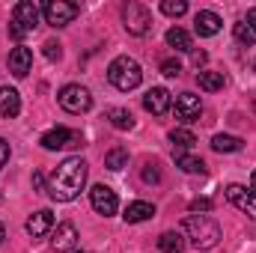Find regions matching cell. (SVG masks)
<instances>
[{"label": "cell", "instance_id": "obj_37", "mask_svg": "<svg viewBox=\"0 0 256 253\" xmlns=\"http://www.w3.org/2000/svg\"><path fill=\"white\" fill-rule=\"evenodd\" d=\"M202 63H206V51H196V54H194V66L200 68Z\"/></svg>", "mask_w": 256, "mask_h": 253}, {"label": "cell", "instance_id": "obj_16", "mask_svg": "<svg viewBox=\"0 0 256 253\" xmlns=\"http://www.w3.org/2000/svg\"><path fill=\"white\" fill-rule=\"evenodd\" d=\"M21 114V96L12 86H0V120H12Z\"/></svg>", "mask_w": 256, "mask_h": 253}, {"label": "cell", "instance_id": "obj_36", "mask_svg": "<svg viewBox=\"0 0 256 253\" xmlns=\"http://www.w3.org/2000/svg\"><path fill=\"white\" fill-rule=\"evenodd\" d=\"M33 185H36L39 190H45V188H48V185H45V179H42V173H33Z\"/></svg>", "mask_w": 256, "mask_h": 253}, {"label": "cell", "instance_id": "obj_21", "mask_svg": "<svg viewBox=\"0 0 256 253\" xmlns=\"http://www.w3.org/2000/svg\"><path fill=\"white\" fill-rule=\"evenodd\" d=\"M242 146H244V140L236 137V134H214L212 137V149L214 152H238Z\"/></svg>", "mask_w": 256, "mask_h": 253}, {"label": "cell", "instance_id": "obj_17", "mask_svg": "<svg viewBox=\"0 0 256 253\" xmlns=\"http://www.w3.org/2000/svg\"><path fill=\"white\" fill-rule=\"evenodd\" d=\"M74 244H78V230H74V224H60V226L54 230L51 248H54V250H74Z\"/></svg>", "mask_w": 256, "mask_h": 253}, {"label": "cell", "instance_id": "obj_22", "mask_svg": "<svg viewBox=\"0 0 256 253\" xmlns=\"http://www.w3.org/2000/svg\"><path fill=\"white\" fill-rule=\"evenodd\" d=\"M196 84H200V90H206V92H218V90H224V72H200L196 74Z\"/></svg>", "mask_w": 256, "mask_h": 253}, {"label": "cell", "instance_id": "obj_7", "mask_svg": "<svg viewBox=\"0 0 256 253\" xmlns=\"http://www.w3.org/2000/svg\"><path fill=\"white\" fill-rule=\"evenodd\" d=\"M39 18H42V9H39L33 0H21V3H15V9H12V21H15L24 33H30L33 27H39Z\"/></svg>", "mask_w": 256, "mask_h": 253}, {"label": "cell", "instance_id": "obj_6", "mask_svg": "<svg viewBox=\"0 0 256 253\" xmlns=\"http://www.w3.org/2000/svg\"><path fill=\"white\" fill-rule=\"evenodd\" d=\"M78 15H80V6H78V3H68V0H48V3L42 6V18H45V24H51V27H66V24H72Z\"/></svg>", "mask_w": 256, "mask_h": 253}, {"label": "cell", "instance_id": "obj_4", "mask_svg": "<svg viewBox=\"0 0 256 253\" xmlns=\"http://www.w3.org/2000/svg\"><path fill=\"white\" fill-rule=\"evenodd\" d=\"M122 21H126V30L131 36H146L152 30V12L137 0L122 6Z\"/></svg>", "mask_w": 256, "mask_h": 253}, {"label": "cell", "instance_id": "obj_32", "mask_svg": "<svg viewBox=\"0 0 256 253\" xmlns=\"http://www.w3.org/2000/svg\"><path fill=\"white\" fill-rule=\"evenodd\" d=\"M208 208H212V200H208V196H196V200L191 202L194 214H196V212H208Z\"/></svg>", "mask_w": 256, "mask_h": 253}, {"label": "cell", "instance_id": "obj_18", "mask_svg": "<svg viewBox=\"0 0 256 253\" xmlns=\"http://www.w3.org/2000/svg\"><path fill=\"white\" fill-rule=\"evenodd\" d=\"M155 214V206L152 202H143V200H137V202H128L126 208V224H143V220H149Z\"/></svg>", "mask_w": 256, "mask_h": 253}, {"label": "cell", "instance_id": "obj_15", "mask_svg": "<svg viewBox=\"0 0 256 253\" xmlns=\"http://www.w3.org/2000/svg\"><path fill=\"white\" fill-rule=\"evenodd\" d=\"M27 236H33V238H42V236H48L51 230H54V214L48 212V208H42V212H36V214H30L27 218Z\"/></svg>", "mask_w": 256, "mask_h": 253}, {"label": "cell", "instance_id": "obj_41", "mask_svg": "<svg viewBox=\"0 0 256 253\" xmlns=\"http://www.w3.org/2000/svg\"><path fill=\"white\" fill-rule=\"evenodd\" d=\"M254 68H256V63H254Z\"/></svg>", "mask_w": 256, "mask_h": 253}, {"label": "cell", "instance_id": "obj_10", "mask_svg": "<svg viewBox=\"0 0 256 253\" xmlns=\"http://www.w3.org/2000/svg\"><path fill=\"white\" fill-rule=\"evenodd\" d=\"M226 200H230L238 212H244L248 218L256 220V194L254 190H248L244 185H230V188H226Z\"/></svg>", "mask_w": 256, "mask_h": 253}, {"label": "cell", "instance_id": "obj_31", "mask_svg": "<svg viewBox=\"0 0 256 253\" xmlns=\"http://www.w3.org/2000/svg\"><path fill=\"white\" fill-rule=\"evenodd\" d=\"M143 182H146V185L161 182V170H158V164H146V170H143Z\"/></svg>", "mask_w": 256, "mask_h": 253}, {"label": "cell", "instance_id": "obj_34", "mask_svg": "<svg viewBox=\"0 0 256 253\" xmlns=\"http://www.w3.org/2000/svg\"><path fill=\"white\" fill-rule=\"evenodd\" d=\"M9 36H12V39H18V42H21V39H24V36H27V33H24V30H21V27H18V24H15V21H12V24H9Z\"/></svg>", "mask_w": 256, "mask_h": 253}, {"label": "cell", "instance_id": "obj_27", "mask_svg": "<svg viewBox=\"0 0 256 253\" xmlns=\"http://www.w3.org/2000/svg\"><path fill=\"white\" fill-rule=\"evenodd\" d=\"M232 36H236V42H238V45H242V48H250V45H254V30H250V27H248V24H244V21H238V24H232Z\"/></svg>", "mask_w": 256, "mask_h": 253}, {"label": "cell", "instance_id": "obj_2", "mask_svg": "<svg viewBox=\"0 0 256 253\" xmlns=\"http://www.w3.org/2000/svg\"><path fill=\"white\" fill-rule=\"evenodd\" d=\"M188 242H191L196 250H212L218 242H220V226L218 220H212L208 214H188L182 220V230H179Z\"/></svg>", "mask_w": 256, "mask_h": 253}, {"label": "cell", "instance_id": "obj_9", "mask_svg": "<svg viewBox=\"0 0 256 253\" xmlns=\"http://www.w3.org/2000/svg\"><path fill=\"white\" fill-rule=\"evenodd\" d=\"M48 152H57V149H66V146H74V143H80V134L78 131H68V128H51V131H45L42 134V140H39Z\"/></svg>", "mask_w": 256, "mask_h": 253}, {"label": "cell", "instance_id": "obj_14", "mask_svg": "<svg viewBox=\"0 0 256 253\" xmlns=\"http://www.w3.org/2000/svg\"><path fill=\"white\" fill-rule=\"evenodd\" d=\"M30 68H33V51H30V48L18 45V48L9 51V72H12L15 78H27Z\"/></svg>", "mask_w": 256, "mask_h": 253}, {"label": "cell", "instance_id": "obj_23", "mask_svg": "<svg viewBox=\"0 0 256 253\" xmlns=\"http://www.w3.org/2000/svg\"><path fill=\"white\" fill-rule=\"evenodd\" d=\"M167 45H170L173 51H182V54H185V51H191V36H188L182 27H170V30H167Z\"/></svg>", "mask_w": 256, "mask_h": 253}, {"label": "cell", "instance_id": "obj_38", "mask_svg": "<svg viewBox=\"0 0 256 253\" xmlns=\"http://www.w3.org/2000/svg\"><path fill=\"white\" fill-rule=\"evenodd\" d=\"M250 190L256 194V170H254V176H250Z\"/></svg>", "mask_w": 256, "mask_h": 253}, {"label": "cell", "instance_id": "obj_35", "mask_svg": "<svg viewBox=\"0 0 256 253\" xmlns=\"http://www.w3.org/2000/svg\"><path fill=\"white\" fill-rule=\"evenodd\" d=\"M244 24L254 30V36H256V9H248V18H244Z\"/></svg>", "mask_w": 256, "mask_h": 253}, {"label": "cell", "instance_id": "obj_40", "mask_svg": "<svg viewBox=\"0 0 256 253\" xmlns=\"http://www.w3.org/2000/svg\"><path fill=\"white\" fill-rule=\"evenodd\" d=\"M72 253H80V250H72Z\"/></svg>", "mask_w": 256, "mask_h": 253}, {"label": "cell", "instance_id": "obj_28", "mask_svg": "<svg viewBox=\"0 0 256 253\" xmlns=\"http://www.w3.org/2000/svg\"><path fill=\"white\" fill-rule=\"evenodd\" d=\"M161 12L170 15V18H182V15L188 12V3H185V0H164V3H161Z\"/></svg>", "mask_w": 256, "mask_h": 253}, {"label": "cell", "instance_id": "obj_12", "mask_svg": "<svg viewBox=\"0 0 256 253\" xmlns=\"http://www.w3.org/2000/svg\"><path fill=\"white\" fill-rule=\"evenodd\" d=\"M170 104H173V98H170V92H167L164 86H152V90L143 96V108H146L152 116H164V114L170 110Z\"/></svg>", "mask_w": 256, "mask_h": 253}, {"label": "cell", "instance_id": "obj_20", "mask_svg": "<svg viewBox=\"0 0 256 253\" xmlns=\"http://www.w3.org/2000/svg\"><path fill=\"white\" fill-rule=\"evenodd\" d=\"M158 250L161 253H182L185 250V236L179 230H170L158 238Z\"/></svg>", "mask_w": 256, "mask_h": 253}, {"label": "cell", "instance_id": "obj_1", "mask_svg": "<svg viewBox=\"0 0 256 253\" xmlns=\"http://www.w3.org/2000/svg\"><path fill=\"white\" fill-rule=\"evenodd\" d=\"M84 185H86V161L78 158V155H72V158H66L63 164L51 173L45 190L57 202H72L84 190Z\"/></svg>", "mask_w": 256, "mask_h": 253}, {"label": "cell", "instance_id": "obj_3", "mask_svg": "<svg viewBox=\"0 0 256 253\" xmlns=\"http://www.w3.org/2000/svg\"><path fill=\"white\" fill-rule=\"evenodd\" d=\"M108 80L120 90V92H128L134 86H140L143 80V68L134 57H116L114 63L108 66Z\"/></svg>", "mask_w": 256, "mask_h": 253}, {"label": "cell", "instance_id": "obj_19", "mask_svg": "<svg viewBox=\"0 0 256 253\" xmlns=\"http://www.w3.org/2000/svg\"><path fill=\"white\" fill-rule=\"evenodd\" d=\"M173 158H176V167L185 170V173H191V176H196V173L202 176L206 173V161L191 155V152H173Z\"/></svg>", "mask_w": 256, "mask_h": 253}, {"label": "cell", "instance_id": "obj_33", "mask_svg": "<svg viewBox=\"0 0 256 253\" xmlns=\"http://www.w3.org/2000/svg\"><path fill=\"white\" fill-rule=\"evenodd\" d=\"M6 161H9V143L0 137V170L6 167Z\"/></svg>", "mask_w": 256, "mask_h": 253}, {"label": "cell", "instance_id": "obj_13", "mask_svg": "<svg viewBox=\"0 0 256 253\" xmlns=\"http://www.w3.org/2000/svg\"><path fill=\"white\" fill-rule=\"evenodd\" d=\"M220 15L218 12H208V9H200L196 15H194V33L196 36H214V33H220Z\"/></svg>", "mask_w": 256, "mask_h": 253}, {"label": "cell", "instance_id": "obj_29", "mask_svg": "<svg viewBox=\"0 0 256 253\" xmlns=\"http://www.w3.org/2000/svg\"><path fill=\"white\" fill-rule=\"evenodd\" d=\"M161 74H167V78H179V74H182V63H179L176 57L161 60Z\"/></svg>", "mask_w": 256, "mask_h": 253}, {"label": "cell", "instance_id": "obj_5", "mask_svg": "<svg viewBox=\"0 0 256 253\" xmlns=\"http://www.w3.org/2000/svg\"><path fill=\"white\" fill-rule=\"evenodd\" d=\"M57 98H60V108L68 110V114H86V110L92 108V96H90V90L80 86V84H66Z\"/></svg>", "mask_w": 256, "mask_h": 253}, {"label": "cell", "instance_id": "obj_30", "mask_svg": "<svg viewBox=\"0 0 256 253\" xmlns=\"http://www.w3.org/2000/svg\"><path fill=\"white\" fill-rule=\"evenodd\" d=\"M42 48H45V57H48V60H51V63H54V60H60V57H63V45H60V42H54V39H48V42H45V45H42Z\"/></svg>", "mask_w": 256, "mask_h": 253}, {"label": "cell", "instance_id": "obj_39", "mask_svg": "<svg viewBox=\"0 0 256 253\" xmlns=\"http://www.w3.org/2000/svg\"><path fill=\"white\" fill-rule=\"evenodd\" d=\"M3 238H6V226L0 224V244H3Z\"/></svg>", "mask_w": 256, "mask_h": 253}, {"label": "cell", "instance_id": "obj_11", "mask_svg": "<svg viewBox=\"0 0 256 253\" xmlns=\"http://www.w3.org/2000/svg\"><path fill=\"white\" fill-rule=\"evenodd\" d=\"M173 110H176V120L194 122V120L200 116V110H202V102H200V96H194V92H179Z\"/></svg>", "mask_w": 256, "mask_h": 253}, {"label": "cell", "instance_id": "obj_26", "mask_svg": "<svg viewBox=\"0 0 256 253\" xmlns=\"http://www.w3.org/2000/svg\"><path fill=\"white\" fill-rule=\"evenodd\" d=\"M104 167H108V170H114V173H120L122 167H128V152H126V149H120V146H116V149H110V152L104 155Z\"/></svg>", "mask_w": 256, "mask_h": 253}, {"label": "cell", "instance_id": "obj_8", "mask_svg": "<svg viewBox=\"0 0 256 253\" xmlns=\"http://www.w3.org/2000/svg\"><path fill=\"white\" fill-rule=\"evenodd\" d=\"M90 202H92V208H96L98 214H104V218L116 214V208H120L116 194L108 188V185H92V190H90Z\"/></svg>", "mask_w": 256, "mask_h": 253}, {"label": "cell", "instance_id": "obj_25", "mask_svg": "<svg viewBox=\"0 0 256 253\" xmlns=\"http://www.w3.org/2000/svg\"><path fill=\"white\" fill-rule=\"evenodd\" d=\"M108 120H110V126L120 128V131L134 128V116H131V110H126V108H110L108 110Z\"/></svg>", "mask_w": 256, "mask_h": 253}, {"label": "cell", "instance_id": "obj_24", "mask_svg": "<svg viewBox=\"0 0 256 253\" xmlns=\"http://www.w3.org/2000/svg\"><path fill=\"white\" fill-rule=\"evenodd\" d=\"M170 143L176 146V152H188V149H194L196 137H194V131H188V128H173L170 131Z\"/></svg>", "mask_w": 256, "mask_h": 253}]
</instances>
